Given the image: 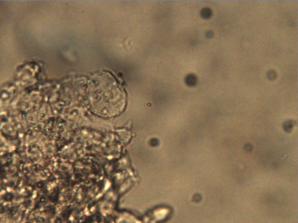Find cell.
Here are the masks:
<instances>
[{"instance_id":"obj_3","label":"cell","mask_w":298,"mask_h":223,"mask_svg":"<svg viewBox=\"0 0 298 223\" xmlns=\"http://www.w3.org/2000/svg\"><path fill=\"white\" fill-rule=\"evenodd\" d=\"M201 15L203 18L209 19L211 17V15H212V11L210 8H205L202 10Z\"/></svg>"},{"instance_id":"obj_2","label":"cell","mask_w":298,"mask_h":223,"mask_svg":"<svg viewBox=\"0 0 298 223\" xmlns=\"http://www.w3.org/2000/svg\"><path fill=\"white\" fill-rule=\"evenodd\" d=\"M185 82L189 86H194L197 83L196 76L193 74H190L186 76Z\"/></svg>"},{"instance_id":"obj_1","label":"cell","mask_w":298,"mask_h":223,"mask_svg":"<svg viewBox=\"0 0 298 223\" xmlns=\"http://www.w3.org/2000/svg\"><path fill=\"white\" fill-rule=\"evenodd\" d=\"M92 84L90 98L95 112L104 117L118 115L125 107L124 93L109 74L97 76Z\"/></svg>"},{"instance_id":"obj_4","label":"cell","mask_w":298,"mask_h":223,"mask_svg":"<svg viewBox=\"0 0 298 223\" xmlns=\"http://www.w3.org/2000/svg\"><path fill=\"white\" fill-rule=\"evenodd\" d=\"M276 73L273 71H270L269 73L268 74V76L269 79H274L276 77Z\"/></svg>"}]
</instances>
